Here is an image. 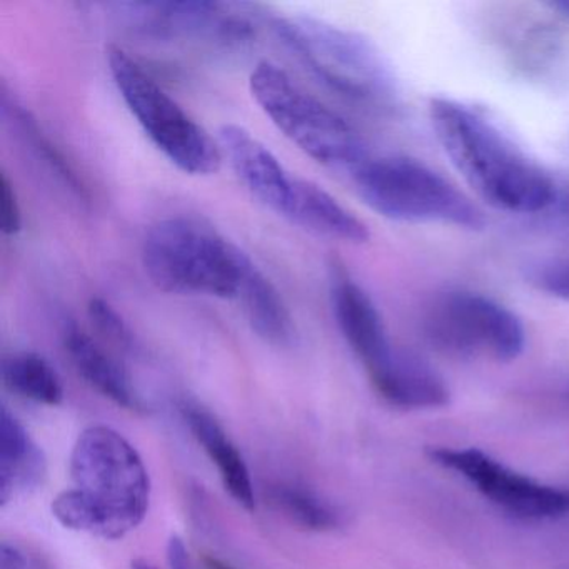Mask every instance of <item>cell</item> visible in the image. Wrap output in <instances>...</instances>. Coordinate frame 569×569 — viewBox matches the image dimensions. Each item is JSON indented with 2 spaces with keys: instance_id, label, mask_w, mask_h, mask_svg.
Returning <instances> with one entry per match:
<instances>
[{
  "instance_id": "83f0119b",
  "label": "cell",
  "mask_w": 569,
  "mask_h": 569,
  "mask_svg": "<svg viewBox=\"0 0 569 569\" xmlns=\"http://www.w3.org/2000/svg\"><path fill=\"white\" fill-rule=\"evenodd\" d=\"M132 569H154L151 565H148L146 561H141V559H138V561L132 562Z\"/></svg>"
},
{
  "instance_id": "30bf717a",
  "label": "cell",
  "mask_w": 569,
  "mask_h": 569,
  "mask_svg": "<svg viewBox=\"0 0 569 569\" xmlns=\"http://www.w3.org/2000/svg\"><path fill=\"white\" fill-rule=\"evenodd\" d=\"M331 305L346 342L378 391L398 371L408 351L392 345L381 312L345 269H332Z\"/></svg>"
},
{
  "instance_id": "cb8c5ba5",
  "label": "cell",
  "mask_w": 569,
  "mask_h": 569,
  "mask_svg": "<svg viewBox=\"0 0 569 569\" xmlns=\"http://www.w3.org/2000/svg\"><path fill=\"white\" fill-rule=\"evenodd\" d=\"M166 556H168L169 568L171 569H194L188 548L178 535H172L169 538Z\"/></svg>"
},
{
  "instance_id": "44dd1931",
  "label": "cell",
  "mask_w": 569,
  "mask_h": 569,
  "mask_svg": "<svg viewBox=\"0 0 569 569\" xmlns=\"http://www.w3.org/2000/svg\"><path fill=\"white\" fill-rule=\"evenodd\" d=\"M88 311L89 318L106 338L119 346H131L132 336L128 325L109 302L101 298H92Z\"/></svg>"
},
{
  "instance_id": "ac0fdd59",
  "label": "cell",
  "mask_w": 569,
  "mask_h": 569,
  "mask_svg": "<svg viewBox=\"0 0 569 569\" xmlns=\"http://www.w3.org/2000/svg\"><path fill=\"white\" fill-rule=\"evenodd\" d=\"M2 379L14 395L39 405L58 406L64 386L51 362L36 352H16L2 361Z\"/></svg>"
},
{
  "instance_id": "d4e9b609",
  "label": "cell",
  "mask_w": 569,
  "mask_h": 569,
  "mask_svg": "<svg viewBox=\"0 0 569 569\" xmlns=\"http://www.w3.org/2000/svg\"><path fill=\"white\" fill-rule=\"evenodd\" d=\"M0 569H28V559L16 546L2 542V548H0Z\"/></svg>"
},
{
  "instance_id": "7c38bea8",
  "label": "cell",
  "mask_w": 569,
  "mask_h": 569,
  "mask_svg": "<svg viewBox=\"0 0 569 569\" xmlns=\"http://www.w3.org/2000/svg\"><path fill=\"white\" fill-rule=\"evenodd\" d=\"M218 142L222 158L228 159L244 188L266 208L284 218L298 176H292L256 136L241 126H222Z\"/></svg>"
},
{
  "instance_id": "e0dca14e",
  "label": "cell",
  "mask_w": 569,
  "mask_h": 569,
  "mask_svg": "<svg viewBox=\"0 0 569 569\" xmlns=\"http://www.w3.org/2000/svg\"><path fill=\"white\" fill-rule=\"evenodd\" d=\"M238 301L259 338L274 346L295 341V321L281 292L254 262L246 272Z\"/></svg>"
},
{
  "instance_id": "9c48e42d",
  "label": "cell",
  "mask_w": 569,
  "mask_h": 569,
  "mask_svg": "<svg viewBox=\"0 0 569 569\" xmlns=\"http://www.w3.org/2000/svg\"><path fill=\"white\" fill-rule=\"evenodd\" d=\"M429 459L458 472L502 511L521 519H556L569 515V489L545 485L512 471L479 449L429 448Z\"/></svg>"
},
{
  "instance_id": "2e32d148",
  "label": "cell",
  "mask_w": 569,
  "mask_h": 569,
  "mask_svg": "<svg viewBox=\"0 0 569 569\" xmlns=\"http://www.w3.org/2000/svg\"><path fill=\"white\" fill-rule=\"evenodd\" d=\"M64 348L76 371L96 391L121 408L134 411L142 408L141 398L128 372L88 332L76 325L66 326Z\"/></svg>"
},
{
  "instance_id": "7402d4cb",
  "label": "cell",
  "mask_w": 569,
  "mask_h": 569,
  "mask_svg": "<svg viewBox=\"0 0 569 569\" xmlns=\"http://www.w3.org/2000/svg\"><path fill=\"white\" fill-rule=\"evenodd\" d=\"M531 282L539 291L569 305V262H551L536 268Z\"/></svg>"
},
{
  "instance_id": "277c9868",
  "label": "cell",
  "mask_w": 569,
  "mask_h": 569,
  "mask_svg": "<svg viewBox=\"0 0 569 569\" xmlns=\"http://www.w3.org/2000/svg\"><path fill=\"white\" fill-rule=\"evenodd\" d=\"M252 259L214 228L194 218L162 219L142 242L152 284L176 295L238 299Z\"/></svg>"
},
{
  "instance_id": "52a82bcc",
  "label": "cell",
  "mask_w": 569,
  "mask_h": 569,
  "mask_svg": "<svg viewBox=\"0 0 569 569\" xmlns=\"http://www.w3.org/2000/svg\"><path fill=\"white\" fill-rule=\"evenodd\" d=\"M109 71L122 101L152 144L186 174L211 176L221 169L216 142L124 49L109 48Z\"/></svg>"
},
{
  "instance_id": "9a60e30c",
  "label": "cell",
  "mask_w": 569,
  "mask_h": 569,
  "mask_svg": "<svg viewBox=\"0 0 569 569\" xmlns=\"http://www.w3.org/2000/svg\"><path fill=\"white\" fill-rule=\"evenodd\" d=\"M48 471L44 452L22 422L2 408L0 416V505L42 485Z\"/></svg>"
},
{
  "instance_id": "5b68a950",
  "label": "cell",
  "mask_w": 569,
  "mask_h": 569,
  "mask_svg": "<svg viewBox=\"0 0 569 569\" xmlns=\"http://www.w3.org/2000/svg\"><path fill=\"white\" fill-rule=\"evenodd\" d=\"M351 176L362 202L389 221L468 231L486 226L485 216L468 196L415 159L369 158Z\"/></svg>"
},
{
  "instance_id": "ffe728a7",
  "label": "cell",
  "mask_w": 569,
  "mask_h": 569,
  "mask_svg": "<svg viewBox=\"0 0 569 569\" xmlns=\"http://www.w3.org/2000/svg\"><path fill=\"white\" fill-rule=\"evenodd\" d=\"M18 121L24 134L31 139L32 144L38 149L39 154L51 166L52 171L58 172V174L64 179L66 184L71 186L72 191L78 192L79 196H84V184L79 181L78 174L72 171L71 166L62 158L61 152L52 148L51 141L42 136L38 122L29 116V112L18 111Z\"/></svg>"
},
{
  "instance_id": "603a6c76",
  "label": "cell",
  "mask_w": 569,
  "mask_h": 569,
  "mask_svg": "<svg viewBox=\"0 0 569 569\" xmlns=\"http://www.w3.org/2000/svg\"><path fill=\"white\" fill-rule=\"evenodd\" d=\"M0 226L2 232L8 236L19 234L22 229L21 202L14 184L6 172L0 178Z\"/></svg>"
},
{
  "instance_id": "ba28073f",
  "label": "cell",
  "mask_w": 569,
  "mask_h": 569,
  "mask_svg": "<svg viewBox=\"0 0 569 569\" xmlns=\"http://www.w3.org/2000/svg\"><path fill=\"white\" fill-rule=\"evenodd\" d=\"M432 348L456 358L515 361L526 346L521 319L501 302L475 291H448L432 299L422 319Z\"/></svg>"
},
{
  "instance_id": "6da1fadb",
  "label": "cell",
  "mask_w": 569,
  "mask_h": 569,
  "mask_svg": "<svg viewBox=\"0 0 569 569\" xmlns=\"http://www.w3.org/2000/svg\"><path fill=\"white\" fill-rule=\"evenodd\" d=\"M429 119L442 151L486 204L509 214H539L555 204L558 189L551 176L482 112L436 98Z\"/></svg>"
},
{
  "instance_id": "3957f363",
  "label": "cell",
  "mask_w": 569,
  "mask_h": 569,
  "mask_svg": "<svg viewBox=\"0 0 569 569\" xmlns=\"http://www.w3.org/2000/svg\"><path fill=\"white\" fill-rule=\"evenodd\" d=\"M274 29L329 89L378 114H398L402 106L398 79L368 39L311 16H282Z\"/></svg>"
},
{
  "instance_id": "4316f807",
  "label": "cell",
  "mask_w": 569,
  "mask_h": 569,
  "mask_svg": "<svg viewBox=\"0 0 569 569\" xmlns=\"http://www.w3.org/2000/svg\"><path fill=\"white\" fill-rule=\"evenodd\" d=\"M549 9L556 14L561 16L562 19L569 21V0H559V2H548Z\"/></svg>"
},
{
  "instance_id": "d6986e66",
  "label": "cell",
  "mask_w": 569,
  "mask_h": 569,
  "mask_svg": "<svg viewBox=\"0 0 569 569\" xmlns=\"http://www.w3.org/2000/svg\"><path fill=\"white\" fill-rule=\"evenodd\" d=\"M269 498L292 525L308 531H331L341 522L338 509L305 486L279 482L269 489Z\"/></svg>"
},
{
  "instance_id": "484cf974",
  "label": "cell",
  "mask_w": 569,
  "mask_h": 569,
  "mask_svg": "<svg viewBox=\"0 0 569 569\" xmlns=\"http://www.w3.org/2000/svg\"><path fill=\"white\" fill-rule=\"evenodd\" d=\"M202 562H204L206 569H236L234 566L229 565V562L222 561V559L211 555L204 556Z\"/></svg>"
},
{
  "instance_id": "8fae6325",
  "label": "cell",
  "mask_w": 569,
  "mask_h": 569,
  "mask_svg": "<svg viewBox=\"0 0 569 569\" xmlns=\"http://www.w3.org/2000/svg\"><path fill=\"white\" fill-rule=\"evenodd\" d=\"M129 22L156 38H196L222 46H239L256 34L246 6L218 2H152L128 4Z\"/></svg>"
},
{
  "instance_id": "4fadbf2b",
  "label": "cell",
  "mask_w": 569,
  "mask_h": 569,
  "mask_svg": "<svg viewBox=\"0 0 569 569\" xmlns=\"http://www.w3.org/2000/svg\"><path fill=\"white\" fill-rule=\"evenodd\" d=\"M284 218L315 234L348 244H366L371 239L368 226L355 212L308 179L296 178Z\"/></svg>"
},
{
  "instance_id": "5bb4252c",
  "label": "cell",
  "mask_w": 569,
  "mask_h": 569,
  "mask_svg": "<svg viewBox=\"0 0 569 569\" xmlns=\"http://www.w3.org/2000/svg\"><path fill=\"white\" fill-rule=\"evenodd\" d=\"M181 415L196 441L202 446L212 465L218 468L226 491L239 506L252 511L256 508L254 486L238 446L216 421L214 416L201 406L184 402L181 406Z\"/></svg>"
},
{
  "instance_id": "7a4b0ae2",
  "label": "cell",
  "mask_w": 569,
  "mask_h": 569,
  "mask_svg": "<svg viewBox=\"0 0 569 569\" xmlns=\"http://www.w3.org/2000/svg\"><path fill=\"white\" fill-rule=\"evenodd\" d=\"M74 488L52 501L64 528L102 539L124 538L148 515L151 479L138 449L116 429L91 426L71 455Z\"/></svg>"
},
{
  "instance_id": "8992f818",
  "label": "cell",
  "mask_w": 569,
  "mask_h": 569,
  "mask_svg": "<svg viewBox=\"0 0 569 569\" xmlns=\"http://www.w3.org/2000/svg\"><path fill=\"white\" fill-rule=\"evenodd\" d=\"M249 88L272 124L319 164L352 174L371 158L365 139L345 118L299 88L278 66L259 62Z\"/></svg>"
}]
</instances>
